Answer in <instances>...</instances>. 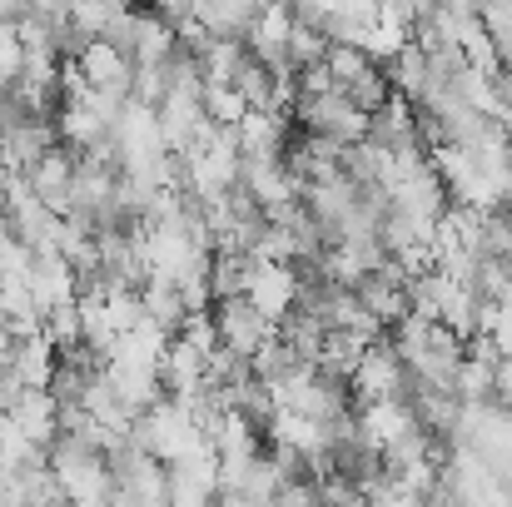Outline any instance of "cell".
I'll return each instance as SVG.
<instances>
[{"instance_id": "cell-1", "label": "cell", "mask_w": 512, "mask_h": 507, "mask_svg": "<svg viewBox=\"0 0 512 507\" xmlns=\"http://www.w3.org/2000/svg\"><path fill=\"white\" fill-rule=\"evenodd\" d=\"M294 120L304 130V140H319V145H334V150H353L368 140V115L343 100L339 90H319V95H304L294 100Z\"/></svg>"}, {"instance_id": "cell-2", "label": "cell", "mask_w": 512, "mask_h": 507, "mask_svg": "<svg viewBox=\"0 0 512 507\" xmlns=\"http://www.w3.org/2000/svg\"><path fill=\"white\" fill-rule=\"evenodd\" d=\"M130 443H135L140 453H150L155 463L174 468L184 453H194V448L204 443V433H199V423H194V413H189L184 403L160 398L155 408H145V413L135 418V428H130Z\"/></svg>"}, {"instance_id": "cell-3", "label": "cell", "mask_w": 512, "mask_h": 507, "mask_svg": "<svg viewBox=\"0 0 512 507\" xmlns=\"http://www.w3.org/2000/svg\"><path fill=\"white\" fill-rule=\"evenodd\" d=\"M110 478H115V507H170V473L150 453H140L130 438L115 443L110 453Z\"/></svg>"}, {"instance_id": "cell-4", "label": "cell", "mask_w": 512, "mask_h": 507, "mask_svg": "<svg viewBox=\"0 0 512 507\" xmlns=\"http://www.w3.org/2000/svg\"><path fill=\"white\" fill-rule=\"evenodd\" d=\"M348 393H353V403H403L408 373H403L398 353L388 348V338L363 348V358H358V368L348 378Z\"/></svg>"}, {"instance_id": "cell-5", "label": "cell", "mask_w": 512, "mask_h": 507, "mask_svg": "<svg viewBox=\"0 0 512 507\" xmlns=\"http://www.w3.org/2000/svg\"><path fill=\"white\" fill-rule=\"evenodd\" d=\"M209 324H214L219 348H224V353H234V358H244V363L274 343V324H269L249 299H224V304H214Z\"/></svg>"}, {"instance_id": "cell-6", "label": "cell", "mask_w": 512, "mask_h": 507, "mask_svg": "<svg viewBox=\"0 0 512 507\" xmlns=\"http://www.w3.org/2000/svg\"><path fill=\"white\" fill-rule=\"evenodd\" d=\"M353 299H358V309L388 334L398 319H408L413 309H408V269L403 264H383V269H373L368 279H358L353 284Z\"/></svg>"}, {"instance_id": "cell-7", "label": "cell", "mask_w": 512, "mask_h": 507, "mask_svg": "<svg viewBox=\"0 0 512 507\" xmlns=\"http://www.w3.org/2000/svg\"><path fill=\"white\" fill-rule=\"evenodd\" d=\"M70 70H75V85H80V90H95V95H110V100H130L135 65H130L115 45L90 40V45L70 60Z\"/></svg>"}, {"instance_id": "cell-8", "label": "cell", "mask_w": 512, "mask_h": 507, "mask_svg": "<svg viewBox=\"0 0 512 507\" xmlns=\"http://www.w3.org/2000/svg\"><path fill=\"white\" fill-rule=\"evenodd\" d=\"M244 299L279 329L289 314H294V299H299V279L289 264H269V259H249V279H244Z\"/></svg>"}, {"instance_id": "cell-9", "label": "cell", "mask_w": 512, "mask_h": 507, "mask_svg": "<svg viewBox=\"0 0 512 507\" xmlns=\"http://www.w3.org/2000/svg\"><path fill=\"white\" fill-rule=\"evenodd\" d=\"M0 423H5L15 438H25L30 448L50 453V443L60 438V403H55L50 393H15V403L5 408Z\"/></svg>"}, {"instance_id": "cell-10", "label": "cell", "mask_w": 512, "mask_h": 507, "mask_svg": "<svg viewBox=\"0 0 512 507\" xmlns=\"http://www.w3.org/2000/svg\"><path fill=\"white\" fill-rule=\"evenodd\" d=\"M25 184H30V194H35L55 219H65V214H70V189H75V155L55 145L40 165L25 174Z\"/></svg>"}, {"instance_id": "cell-11", "label": "cell", "mask_w": 512, "mask_h": 507, "mask_svg": "<svg viewBox=\"0 0 512 507\" xmlns=\"http://www.w3.org/2000/svg\"><path fill=\"white\" fill-rule=\"evenodd\" d=\"M353 423H358V433L383 453L388 443H398L403 433H413L418 423H413V413H408V403H353Z\"/></svg>"}, {"instance_id": "cell-12", "label": "cell", "mask_w": 512, "mask_h": 507, "mask_svg": "<svg viewBox=\"0 0 512 507\" xmlns=\"http://www.w3.org/2000/svg\"><path fill=\"white\" fill-rule=\"evenodd\" d=\"M10 353H15V338H10V329L0 324V378H5V368H10Z\"/></svg>"}, {"instance_id": "cell-13", "label": "cell", "mask_w": 512, "mask_h": 507, "mask_svg": "<svg viewBox=\"0 0 512 507\" xmlns=\"http://www.w3.org/2000/svg\"><path fill=\"white\" fill-rule=\"evenodd\" d=\"M55 507H70V503H55Z\"/></svg>"}]
</instances>
